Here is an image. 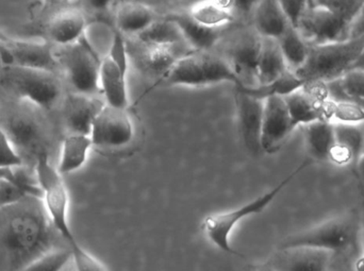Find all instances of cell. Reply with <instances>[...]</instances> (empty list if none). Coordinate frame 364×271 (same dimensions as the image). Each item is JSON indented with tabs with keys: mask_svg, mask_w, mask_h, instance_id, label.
<instances>
[{
	"mask_svg": "<svg viewBox=\"0 0 364 271\" xmlns=\"http://www.w3.org/2000/svg\"><path fill=\"white\" fill-rule=\"evenodd\" d=\"M55 232L42 198L31 196L0 209V270H27L55 248Z\"/></svg>",
	"mask_w": 364,
	"mask_h": 271,
	"instance_id": "obj_1",
	"label": "cell"
},
{
	"mask_svg": "<svg viewBox=\"0 0 364 271\" xmlns=\"http://www.w3.org/2000/svg\"><path fill=\"white\" fill-rule=\"evenodd\" d=\"M36 178L42 189V201L53 228L72 249L73 262L79 271H105L108 268L81 247L68 221L70 196L63 176L51 164L48 151L41 153L34 162Z\"/></svg>",
	"mask_w": 364,
	"mask_h": 271,
	"instance_id": "obj_2",
	"label": "cell"
},
{
	"mask_svg": "<svg viewBox=\"0 0 364 271\" xmlns=\"http://www.w3.org/2000/svg\"><path fill=\"white\" fill-rule=\"evenodd\" d=\"M312 247L335 255L336 266L358 265L363 249V226L358 211L328 219L305 231L288 236L278 249Z\"/></svg>",
	"mask_w": 364,
	"mask_h": 271,
	"instance_id": "obj_3",
	"label": "cell"
},
{
	"mask_svg": "<svg viewBox=\"0 0 364 271\" xmlns=\"http://www.w3.org/2000/svg\"><path fill=\"white\" fill-rule=\"evenodd\" d=\"M363 4L364 0H308L297 30L308 45L348 40Z\"/></svg>",
	"mask_w": 364,
	"mask_h": 271,
	"instance_id": "obj_4",
	"label": "cell"
},
{
	"mask_svg": "<svg viewBox=\"0 0 364 271\" xmlns=\"http://www.w3.org/2000/svg\"><path fill=\"white\" fill-rule=\"evenodd\" d=\"M224 82L232 83L237 89H245L230 66L218 53L210 52V50H193L177 60L153 87L138 98L136 104L157 87H200Z\"/></svg>",
	"mask_w": 364,
	"mask_h": 271,
	"instance_id": "obj_5",
	"label": "cell"
},
{
	"mask_svg": "<svg viewBox=\"0 0 364 271\" xmlns=\"http://www.w3.org/2000/svg\"><path fill=\"white\" fill-rule=\"evenodd\" d=\"M364 48V34L342 42L309 45L305 63L295 74L307 83L331 82L352 70Z\"/></svg>",
	"mask_w": 364,
	"mask_h": 271,
	"instance_id": "obj_6",
	"label": "cell"
},
{
	"mask_svg": "<svg viewBox=\"0 0 364 271\" xmlns=\"http://www.w3.org/2000/svg\"><path fill=\"white\" fill-rule=\"evenodd\" d=\"M314 163L311 159L304 161L296 170H293L287 178H284L282 182L278 183L275 187L259 196L256 199L235 210L227 211L224 213H218V214L210 215L203 219L201 223V230L205 238L218 247L223 253H228V255H235V257L244 258L243 255L235 251L230 245V236L235 228L237 227L240 221H244L247 217L252 215L260 214L262 213L277 196L286 189L287 185L290 184L295 177L299 176L301 172L309 167Z\"/></svg>",
	"mask_w": 364,
	"mask_h": 271,
	"instance_id": "obj_7",
	"label": "cell"
},
{
	"mask_svg": "<svg viewBox=\"0 0 364 271\" xmlns=\"http://www.w3.org/2000/svg\"><path fill=\"white\" fill-rule=\"evenodd\" d=\"M0 85L18 99L44 111L55 106L63 93L59 74L23 66H4L0 72Z\"/></svg>",
	"mask_w": 364,
	"mask_h": 271,
	"instance_id": "obj_8",
	"label": "cell"
},
{
	"mask_svg": "<svg viewBox=\"0 0 364 271\" xmlns=\"http://www.w3.org/2000/svg\"><path fill=\"white\" fill-rule=\"evenodd\" d=\"M55 55L59 74H63L74 93L102 95L100 74L102 59L96 52L87 33L73 44L55 46Z\"/></svg>",
	"mask_w": 364,
	"mask_h": 271,
	"instance_id": "obj_9",
	"label": "cell"
},
{
	"mask_svg": "<svg viewBox=\"0 0 364 271\" xmlns=\"http://www.w3.org/2000/svg\"><path fill=\"white\" fill-rule=\"evenodd\" d=\"M261 40L262 36L252 27L237 30L226 38L223 35L218 43L220 45L218 55L228 63L245 89L259 87L257 70Z\"/></svg>",
	"mask_w": 364,
	"mask_h": 271,
	"instance_id": "obj_10",
	"label": "cell"
},
{
	"mask_svg": "<svg viewBox=\"0 0 364 271\" xmlns=\"http://www.w3.org/2000/svg\"><path fill=\"white\" fill-rule=\"evenodd\" d=\"M0 55L4 66L41 68L59 74L55 46L44 40H21L0 30Z\"/></svg>",
	"mask_w": 364,
	"mask_h": 271,
	"instance_id": "obj_11",
	"label": "cell"
},
{
	"mask_svg": "<svg viewBox=\"0 0 364 271\" xmlns=\"http://www.w3.org/2000/svg\"><path fill=\"white\" fill-rule=\"evenodd\" d=\"M21 157L23 155L36 157L47 149L46 129L36 113L30 109H19L11 113L4 121H0Z\"/></svg>",
	"mask_w": 364,
	"mask_h": 271,
	"instance_id": "obj_12",
	"label": "cell"
},
{
	"mask_svg": "<svg viewBox=\"0 0 364 271\" xmlns=\"http://www.w3.org/2000/svg\"><path fill=\"white\" fill-rule=\"evenodd\" d=\"M93 146L119 149L128 146L134 138V121L128 109L105 104L94 119L91 133Z\"/></svg>",
	"mask_w": 364,
	"mask_h": 271,
	"instance_id": "obj_13",
	"label": "cell"
},
{
	"mask_svg": "<svg viewBox=\"0 0 364 271\" xmlns=\"http://www.w3.org/2000/svg\"><path fill=\"white\" fill-rule=\"evenodd\" d=\"M87 15L80 6H63L53 12L40 28L42 40L53 46H66L80 40L89 27Z\"/></svg>",
	"mask_w": 364,
	"mask_h": 271,
	"instance_id": "obj_14",
	"label": "cell"
},
{
	"mask_svg": "<svg viewBox=\"0 0 364 271\" xmlns=\"http://www.w3.org/2000/svg\"><path fill=\"white\" fill-rule=\"evenodd\" d=\"M295 129L284 96L272 95L264 99L261 147L263 153H275Z\"/></svg>",
	"mask_w": 364,
	"mask_h": 271,
	"instance_id": "obj_15",
	"label": "cell"
},
{
	"mask_svg": "<svg viewBox=\"0 0 364 271\" xmlns=\"http://www.w3.org/2000/svg\"><path fill=\"white\" fill-rule=\"evenodd\" d=\"M267 270L325 271L336 266L335 255L324 249L293 247L278 253L263 264Z\"/></svg>",
	"mask_w": 364,
	"mask_h": 271,
	"instance_id": "obj_16",
	"label": "cell"
},
{
	"mask_svg": "<svg viewBox=\"0 0 364 271\" xmlns=\"http://www.w3.org/2000/svg\"><path fill=\"white\" fill-rule=\"evenodd\" d=\"M235 101L244 145L252 155H260L263 153L261 147V130L264 99L235 87Z\"/></svg>",
	"mask_w": 364,
	"mask_h": 271,
	"instance_id": "obj_17",
	"label": "cell"
},
{
	"mask_svg": "<svg viewBox=\"0 0 364 271\" xmlns=\"http://www.w3.org/2000/svg\"><path fill=\"white\" fill-rule=\"evenodd\" d=\"M105 100L97 96L68 94L64 100L63 121L68 133H91L94 119L104 108Z\"/></svg>",
	"mask_w": 364,
	"mask_h": 271,
	"instance_id": "obj_18",
	"label": "cell"
},
{
	"mask_svg": "<svg viewBox=\"0 0 364 271\" xmlns=\"http://www.w3.org/2000/svg\"><path fill=\"white\" fill-rule=\"evenodd\" d=\"M336 146L331 162L337 165H348L357 179L364 145V128L361 123H338L335 125Z\"/></svg>",
	"mask_w": 364,
	"mask_h": 271,
	"instance_id": "obj_19",
	"label": "cell"
},
{
	"mask_svg": "<svg viewBox=\"0 0 364 271\" xmlns=\"http://www.w3.org/2000/svg\"><path fill=\"white\" fill-rule=\"evenodd\" d=\"M126 76L119 66L108 55L102 60L100 64V93L104 96L105 102L109 106L128 109L130 106L128 96Z\"/></svg>",
	"mask_w": 364,
	"mask_h": 271,
	"instance_id": "obj_20",
	"label": "cell"
},
{
	"mask_svg": "<svg viewBox=\"0 0 364 271\" xmlns=\"http://www.w3.org/2000/svg\"><path fill=\"white\" fill-rule=\"evenodd\" d=\"M252 16V27L263 38H279L291 25L279 0H259Z\"/></svg>",
	"mask_w": 364,
	"mask_h": 271,
	"instance_id": "obj_21",
	"label": "cell"
},
{
	"mask_svg": "<svg viewBox=\"0 0 364 271\" xmlns=\"http://www.w3.org/2000/svg\"><path fill=\"white\" fill-rule=\"evenodd\" d=\"M156 14L144 2L127 0L115 11V29L124 35H136L156 21Z\"/></svg>",
	"mask_w": 364,
	"mask_h": 271,
	"instance_id": "obj_22",
	"label": "cell"
},
{
	"mask_svg": "<svg viewBox=\"0 0 364 271\" xmlns=\"http://www.w3.org/2000/svg\"><path fill=\"white\" fill-rule=\"evenodd\" d=\"M306 148L312 161L331 162L336 146L335 125L331 121H316L303 126Z\"/></svg>",
	"mask_w": 364,
	"mask_h": 271,
	"instance_id": "obj_23",
	"label": "cell"
},
{
	"mask_svg": "<svg viewBox=\"0 0 364 271\" xmlns=\"http://www.w3.org/2000/svg\"><path fill=\"white\" fill-rule=\"evenodd\" d=\"M181 27L186 42L193 50L208 51L218 45L225 28H209L195 21L188 12L168 15Z\"/></svg>",
	"mask_w": 364,
	"mask_h": 271,
	"instance_id": "obj_24",
	"label": "cell"
},
{
	"mask_svg": "<svg viewBox=\"0 0 364 271\" xmlns=\"http://www.w3.org/2000/svg\"><path fill=\"white\" fill-rule=\"evenodd\" d=\"M288 70L277 38L262 36L257 70L259 87L272 84L280 77L284 76Z\"/></svg>",
	"mask_w": 364,
	"mask_h": 271,
	"instance_id": "obj_25",
	"label": "cell"
},
{
	"mask_svg": "<svg viewBox=\"0 0 364 271\" xmlns=\"http://www.w3.org/2000/svg\"><path fill=\"white\" fill-rule=\"evenodd\" d=\"M92 147L93 142L87 134H66L61 145L58 172L62 176H66L82 168L87 163Z\"/></svg>",
	"mask_w": 364,
	"mask_h": 271,
	"instance_id": "obj_26",
	"label": "cell"
},
{
	"mask_svg": "<svg viewBox=\"0 0 364 271\" xmlns=\"http://www.w3.org/2000/svg\"><path fill=\"white\" fill-rule=\"evenodd\" d=\"M142 47H166L188 45L181 27L170 17L157 18L146 29L134 35Z\"/></svg>",
	"mask_w": 364,
	"mask_h": 271,
	"instance_id": "obj_27",
	"label": "cell"
},
{
	"mask_svg": "<svg viewBox=\"0 0 364 271\" xmlns=\"http://www.w3.org/2000/svg\"><path fill=\"white\" fill-rule=\"evenodd\" d=\"M190 16L209 28H225L235 21V14L222 0H198L190 6Z\"/></svg>",
	"mask_w": 364,
	"mask_h": 271,
	"instance_id": "obj_28",
	"label": "cell"
},
{
	"mask_svg": "<svg viewBox=\"0 0 364 271\" xmlns=\"http://www.w3.org/2000/svg\"><path fill=\"white\" fill-rule=\"evenodd\" d=\"M328 96L335 101L348 100L364 106V70L353 68L339 79L327 82Z\"/></svg>",
	"mask_w": 364,
	"mask_h": 271,
	"instance_id": "obj_29",
	"label": "cell"
},
{
	"mask_svg": "<svg viewBox=\"0 0 364 271\" xmlns=\"http://www.w3.org/2000/svg\"><path fill=\"white\" fill-rule=\"evenodd\" d=\"M277 40L289 70L295 72L299 70L307 59L309 45L304 40L297 28L289 26L288 29Z\"/></svg>",
	"mask_w": 364,
	"mask_h": 271,
	"instance_id": "obj_30",
	"label": "cell"
},
{
	"mask_svg": "<svg viewBox=\"0 0 364 271\" xmlns=\"http://www.w3.org/2000/svg\"><path fill=\"white\" fill-rule=\"evenodd\" d=\"M70 261H73L72 249L55 248L33 262L26 271H60L63 270Z\"/></svg>",
	"mask_w": 364,
	"mask_h": 271,
	"instance_id": "obj_31",
	"label": "cell"
},
{
	"mask_svg": "<svg viewBox=\"0 0 364 271\" xmlns=\"http://www.w3.org/2000/svg\"><path fill=\"white\" fill-rule=\"evenodd\" d=\"M331 118H335L339 123H364V106L358 102L340 100H331Z\"/></svg>",
	"mask_w": 364,
	"mask_h": 271,
	"instance_id": "obj_32",
	"label": "cell"
},
{
	"mask_svg": "<svg viewBox=\"0 0 364 271\" xmlns=\"http://www.w3.org/2000/svg\"><path fill=\"white\" fill-rule=\"evenodd\" d=\"M21 166H23V157L0 126V168H17Z\"/></svg>",
	"mask_w": 364,
	"mask_h": 271,
	"instance_id": "obj_33",
	"label": "cell"
},
{
	"mask_svg": "<svg viewBox=\"0 0 364 271\" xmlns=\"http://www.w3.org/2000/svg\"><path fill=\"white\" fill-rule=\"evenodd\" d=\"M108 57L114 61L119 70L127 76L129 68V57H128L127 46H126L125 35L119 30L115 29L111 40Z\"/></svg>",
	"mask_w": 364,
	"mask_h": 271,
	"instance_id": "obj_34",
	"label": "cell"
},
{
	"mask_svg": "<svg viewBox=\"0 0 364 271\" xmlns=\"http://www.w3.org/2000/svg\"><path fill=\"white\" fill-rule=\"evenodd\" d=\"M307 1L308 0H279L282 10L293 27L297 28Z\"/></svg>",
	"mask_w": 364,
	"mask_h": 271,
	"instance_id": "obj_35",
	"label": "cell"
},
{
	"mask_svg": "<svg viewBox=\"0 0 364 271\" xmlns=\"http://www.w3.org/2000/svg\"><path fill=\"white\" fill-rule=\"evenodd\" d=\"M117 0H79V6L85 14H102L108 12Z\"/></svg>",
	"mask_w": 364,
	"mask_h": 271,
	"instance_id": "obj_36",
	"label": "cell"
},
{
	"mask_svg": "<svg viewBox=\"0 0 364 271\" xmlns=\"http://www.w3.org/2000/svg\"><path fill=\"white\" fill-rule=\"evenodd\" d=\"M232 8L235 16L237 15L252 14L259 0H227Z\"/></svg>",
	"mask_w": 364,
	"mask_h": 271,
	"instance_id": "obj_37",
	"label": "cell"
},
{
	"mask_svg": "<svg viewBox=\"0 0 364 271\" xmlns=\"http://www.w3.org/2000/svg\"><path fill=\"white\" fill-rule=\"evenodd\" d=\"M364 34V4L359 12L358 16L355 19L353 23L352 31H350V38H357Z\"/></svg>",
	"mask_w": 364,
	"mask_h": 271,
	"instance_id": "obj_38",
	"label": "cell"
},
{
	"mask_svg": "<svg viewBox=\"0 0 364 271\" xmlns=\"http://www.w3.org/2000/svg\"><path fill=\"white\" fill-rule=\"evenodd\" d=\"M357 184H358L359 189H360L361 195H363L364 204V145L363 153H361L360 162L358 165V175H357Z\"/></svg>",
	"mask_w": 364,
	"mask_h": 271,
	"instance_id": "obj_39",
	"label": "cell"
},
{
	"mask_svg": "<svg viewBox=\"0 0 364 271\" xmlns=\"http://www.w3.org/2000/svg\"><path fill=\"white\" fill-rule=\"evenodd\" d=\"M53 0H41V13L46 12L50 8Z\"/></svg>",
	"mask_w": 364,
	"mask_h": 271,
	"instance_id": "obj_40",
	"label": "cell"
},
{
	"mask_svg": "<svg viewBox=\"0 0 364 271\" xmlns=\"http://www.w3.org/2000/svg\"><path fill=\"white\" fill-rule=\"evenodd\" d=\"M15 168H0V178L2 177L13 176Z\"/></svg>",
	"mask_w": 364,
	"mask_h": 271,
	"instance_id": "obj_41",
	"label": "cell"
},
{
	"mask_svg": "<svg viewBox=\"0 0 364 271\" xmlns=\"http://www.w3.org/2000/svg\"><path fill=\"white\" fill-rule=\"evenodd\" d=\"M353 68H364V48L363 52H361L360 57H358V60H357Z\"/></svg>",
	"mask_w": 364,
	"mask_h": 271,
	"instance_id": "obj_42",
	"label": "cell"
},
{
	"mask_svg": "<svg viewBox=\"0 0 364 271\" xmlns=\"http://www.w3.org/2000/svg\"><path fill=\"white\" fill-rule=\"evenodd\" d=\"M60 1H63V0H53V4H51V6H50V8H53V6H55V4H57L58 2H60ZM49 8V9H50ZM48 9V10H49Z\"/></svg>",
	"mask_w": 364,
	"mask_h": 271,
	"instance_id": "obj_43",
	"label": "cell"
},
{
	"mask_svg": "<svg viewBox=\"0 0 364 271\" xmlns=\"http://www.w3.org/2000/svg\"><path fill=\"white\" fill-rule=\"evenodd\" d=\"M4 62H2L1 55H0V72H1L2 68H4Z\"/></svg>",
	"mask_w": 364,
	"mask_h": 271,
	"instance_id": "obj_44",
	"label": "cell"
},
{
	"mask_svg": "<svg viewBox=\"0 0 364 271\" xmlns=\"http://www.w3.org/2000/svg\"><path fill=\"white\" fill-rule=\"evenodd\" d=\"M119 1H121V2L127 1V0H119Z\"/></svg>",
	"mask_w": 364,
	"mask_h": 271,
	"instance_id": "obj_45",
	"label": "cell"
},
{
	"mask_svg": "<svg viewBox=\"0 0 364 271\" xmlns=\"http://www.w3.org/2000/svg\"><path fill=\"white\" fill-rule=\"evenodd\" d=\"M363 249H364V240H363Z\"/></svg>",
	"mask_w": 364,
	"mask_h": 271,
	"instance_id": "obj_46",
	"label": "cell"
},
{
	"mask_svg": "<svg viewBox=\"0 0 364 271\" xmlns=\"http://www.w3.org/2000/svg\"><path fill=\"white\" fill-rule=\"evenodd\" d=\"M363 70H364V68H363Z\"/></svg>",
	"mask_w": 364,
	"mask_h": 271,
	"instance_id": "obj_47",
	"label": "cell"
}]
</instances>
